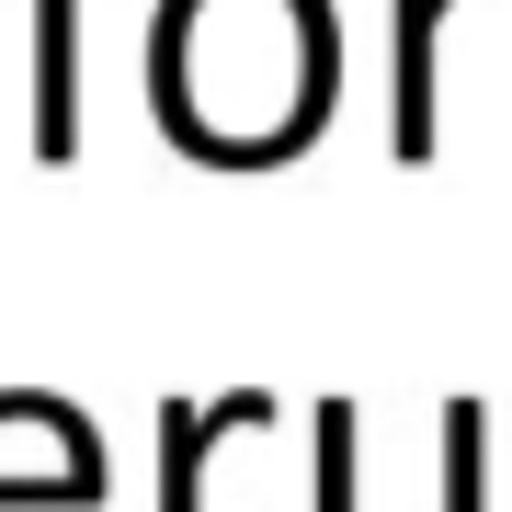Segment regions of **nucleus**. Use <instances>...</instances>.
<instances>
[{
    "instance_id": "obj_1",
    "label": "nucleus",
    "mask_w": 512,
    "mask_h": 512,
    "mask_svg": "<svg viewBox=\"0 0 512 512\" xmlns=\"http://www.w3.org/2000/svg\"><path fill=\"white\" fill-rule=\"evenodd\" d=\"M251 421H274V399H217V410H160V512H205V456H217V433H251Z\"/></svg>"
},
{
    "instance_id": "obj_2",
    "label": "nucleus",
    "mask_w": 512,
    "mask_h": 512,
    "mask_svg": "<svg viewBox=\"0 0 512 512\" xmlns=\"http://www.w3.org/2000/svg\"><path fill=\"white\" fill-rule=\"evenodd\" d=\"M478 433H490V410H478V399L444 410V512H478Z\"/></svg>"
}]
</instances>
